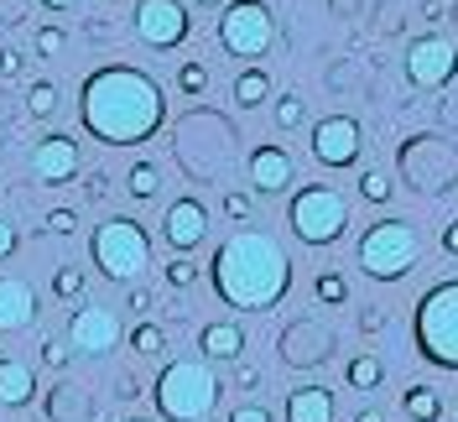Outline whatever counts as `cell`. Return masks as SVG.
<instances>
[{"label":"cell","mask_w":458,"mask_h":422,"mask_svg":"<svg viewBox=\"0 0 458 422\" xmlns=\"http://www.w3.org/2000/svg\"><path fill=\"white\" fill-rule=\"evenodd\" d=\"M79 120L94 141L105 146H141L162 131L167 120V94L162 84L131 68V63H105L79 84Z\"/></svg>","instance_id":"cell-1"},{"label":"cell","mask_w":458,"mask_h":422,"mask_svg":"<svg viewBox=\"0 0 458 422\" xmlns=\"http://www.w3.org/2000/svg\"><path fill=\"white\" fill-rule=\"evenodd\" d=\"M208 281H214L225 308L271 313L292 292V255L266 229H234L229 240H219V251L208 261Z\"/></svg>","instance_id":"cell-2"},{"label":"cell","mask_w":458,"mask_h":422,"mask_svg":"<svg viewBox=\"0 0 458 422\" xmlns=\"http://www.w3.org/2000/svg\"><path fill=\"white\" fill-rule=\"evenodd\" d=\"M219 375L208 360H167V366L157 370V381H151V401H157V412L162 422H203L214 407H219Z\"/></svg>","instance_id":"cell-3"},{"label":"cell","mask_w":458,"mask_h":422,"mask_svg":"<svg viewBox=\"0 0 458 422\" xmlns=\"http://www.w3.org/2000/svg\"><path fill=\"white\" fill-rule=\"evenodd\" d=\"M411 349L432 370H458V277L432 281L411 308Z\"/></svg>","instance_id":"cell-4"},{"label":"cell","mask_w":458,"mask_h":422,"mask_svg":"<svg viewBox=\"0 0 458 422\" xmlns=\"http://www.w3.org/2000/svg\"><path fill=\"white\" fill-rule=\"evenodd\" d=\"M354 266L370 281L411 277V271L422 266V229L411 225V220H396V214L375 220V225L360 235V245H354Z\"/></svg>","instance_id":"cell-5"},{"label":"cell","mask_w":458,"mask_h":422,"mask_svg":"<svg viewBox=\"0 0 458 422\" xmlns=\"http://www.w3.org/2000/svg\"><path fill=\"white\" fill-rule=\"evenodd\" d=\"M89 261L99 266L105 281H131L136 287V277L151 266V235H146L141 220L110 214L105 225H94V235H89Z\"/></svg>","instance_id":"cell-6"},{"label":"cell","mask_w":458,"mask_h":422,"mask_svg":"<svg viewBox=\"0 0 458 422\" xmlns=\"http://www.w3.org/2000/svg\"><path fill=\"white\" fill-rule=\"evenodd\" d=\"M286 225H292V235L302 245L328 251V245H339L344 235H349V198L339 188H328V183H308L286 203Z\"/></svg>","instance_id":"cell-7"},{"label":"cell","mask_w":458,"mask_h":422,"mask_svg":"<svg viewBox=\"0 0 458 422\" xmlns=\"http://www.w3.org/2000/svg\"><path fill=\"white\" fill-rule=\"evenodd\" d=\"M401 177L411 194H428V198H448L458 188V151L443 136H411L396 151Z\"/></svg>","instance_id":"cell-8"},{"label":"cell","mask_w":458,"mask_h":422,"mask_svg":"<svg viewBox=\"0 0 458 422\" xmlns=\"http://www.w3.org/2000/svg\"><path fill=\"white\" fill-rule=\"evenodd\" d=\"M271 42H276V16H271V5H266V0H229L225 16H219V47H225L229 57L256 63V57L271 53Z\"/></svg>","instance_id":"cell-9"},{"label":"cell","mask_w":458,"mask_h":422,"mask_svg":"<svg viewBox=\"0 0 458 422\" xmlns=\"http://www.w3.org/2000/svg\"><path fill=\"white\" fill-rule=\"evenodd\" d=\"M308 151H313L318 168L328 172H349L360 157H365V125L354 115H323L308 136Z\"/></svg>","instance_id":"cell-10"},{"label":"cell","mask_w":458,"mask_h":422,"mask_svg":"<svg viewBox=\"0 0 458 422\" xmlns=\"http://www.w3.org/2000/svg\"><path fill=\"white\" fill-rule=\"evenodd\" d=\"M276 349H282V366L313 370V366H323V360H334L339 334H334L328 323H318V313H302V318H292V323L282 329Z\"/></svg>","instance_id":"cell-11"},{"label":"cell","mask_w":458,"mask_h":422,"mask_svg":"<svg viewBox=\"0 0 458 422\" xmlns=\"http://www.w3.org/2000/svg\"><path fill=\"white\" fill-rule=\"evenodd\" d=\"M406 79H411V89H448L458 79V42L443 31L417 37L406 47Z\"/></svg>","instance_id":"cell-12"},{"label":"cell","mask_w":458,"mask_h":422,"mask_svg":"<svg viewBox=\"0 0 458 422\" xmlns=\"http://www.w3.org/2000/svg\"><path fill=\"white\" fill-rule=\"evenodd\" d=\"M188 31H193V16H188L182 0H136V37L146 47L172 53V47L188 42Z\"/></svg>","instance_id":"cell-13"},{"label":"cell","mask_w":458,"mask_h":422,"mask_svg":"<svg viewBox=\"0 0 458 422\" xmlns=\"http://www.w3.org/2000/svg\"><path fill=\"white\" fill-rule=\"evenodd\" d=\"M120 339H125V323L105 303H79L68 318V349H79V355H110V349H120Z\"/></svg>","instance_id":"cell-14"},{"label":"cell","mask_w":458,"mask_h":422,"mask_svg":"<svg viewBox=\"0 0 458 422\" xmlns=\"http://www.w3.org/2000/svg\"><path fill=\"white\" fill-rule=\"evenodd\" d=\"M245 177H250V194L282 198L297 183V162H292V151H286L282 141H260L256 151L245 157Z\"/></svg>","instance_id":"cell-15"},{"label":"cell","mask_w":458,"mask_h":422,"mask_svg":"<svg viewBox=\"0 0 458 422\" xmlns=\"http://www.w3.org/2000/svg\"><path fill=\"white\" fill-rule=\"evenodd\" d=\"M31 177L47 183V188L73 183L79 177V141L68 136V131H47V136L31 146Z\"/></svg>","instance_id":"cell-16"},{"label":"cell","mask_w":458,"mask_h":422,"mask_svg":"<svg viewBox=\"0 0 458 422\" xmlns=\"http://www.w3.org/2000/svg\"><path fill=\"white\" fill-rule=\"evenodd\" d=\"M162 240H167L177 255L199 251L203 240H208V209H203L193 194H188V198H172L167 214H162Z\"/></svg>","instance_id":"cell-17"},{"label":"cell","mask_w":458,"mask_h":422,"mask_svg":"<svg viewBox=\"0 0 458 422\" xmlns=\"http://www.w3.org/2000/svg\"><path fill=\"white\" fill-rule=\"evenodd\" d=\"M199 360L208 366H240L245 360V329L234 318H214L199 329Z\"/></svg>","instance_id":"cell-18"},{"label":"cell","mask_w":458,"mask_h":422,"mask_svg":"<svg viewBox=\"0 0 458 422\" xmlns=\"http://www.w3.org/2000/svg\"><path fill=\"white\" fill-rule=\"evenodd\" d=\"M282 418L286 422H339V407H334V392L323 381H302V386L286 392Z\"/></svg>","instance_id":"cell-19"},{"label":"cell","mask_w":458,"mask_h":422,"mask_svg":"<svg viewBox=\"0 0 458 422\" xmlns=\"http://www.w3.org/2000/svg\"><path fill=\"white\" fill-rule=\"evenodd\" d=\"M37 323V287L21 277H0V334H21Z\"/></svg>","instance_id":"cell-20"},{"label":"cell","mask_w":458,"mask_h":422,"mask_svg":"<svg viewBox=\"0 0 458 422\" xmlns=\"http://www.w3.org/2000/svg\"><path fill=\"white\" fill-rule=\"evenodd\" d=\"M37 401V370L27 360H0V407H31Z\"/></svg>","instance_id":"cell-21"},{"label":"cell","mask_w":458,"mask_h":422,"mask_svg":"<svg viewBox=\"0 0 458 422\" xmlns=\"http://www.w3.org/2000/svg\"><path fill=\"white\" fill-rule=\"evenodd\" d=\"M42 407H47V418H53V422H89V418H94L89 392H84V386H73V381L53 386V396H47Z\"/></svg>","instance_id":"cell-22"},{"label":"cell","mask_w":458,"mask_h":422,"mask_svg":"<svg viewBox=\"0 0 458 422\" xmlns=\"http://www.w3.org/2000/svg\"><path fill=\"white\" fill-rule=\"evenodd\" d=\"M401 418L406 422H443V392L432 381H417L401 392Z\"/></svg>","instance_id":"cell-23"},{"label":"cell","mask_w":458,"mask_h":422,"mask_svg":"<svg viewBox=\"0 0 458 422\" xmlns=\"http://www.w3.org/2000/svg\"><path fill=\"white\" fill-rule=\"evenodd\" d=\"M271 73H266V68H260V63H250V68H240V73H234V89H229V99H234V105H240V110H260V105H266V99H271Z\"/></svg>","instance_id":"cell-24"},{"label":"cell","mask_w":458,"mask_h":422,"mask_svg":"<svg viewBox=\"0 0 458 422\" xmlns=\"http://www.w3.org/2000/svg\"><path fill=\"white\" fill-rule=\"evenodd\" d=\"M344 381H349L354 392H380V381H386V366H380V355H370V349L349 355V366H344Z\"/></svg>","instance_id":"cell-25"},{"label":"cell","mask_w":458,"mask_h":422,"mask_svg":"<svg viewBox=\"0 0 458 422\" xmlns=\"http://www.w3.org/2000/svg\"><path fill=\"white\" fill-rule=\"evenodd\" d=\"M313 303L318 308H344L349 303V281H344V271H334V266H323L313 277Z\"/></svg>","instance_id":"cell-26"},{"label":"cell","mask_w":458,"mask_h":422,"mask_svg":"<svg viewBox=\"0 0 458 422\" xmlns=\"http://www.w3.org/2000/svg\"><path fill=\"white\" fill-rule=\"evenodd\" d=\"M125 339H131V349H136L141 360H162V355H167V329H162V323H136Z\"/></svg>","instance_id":"cell-27"},{"label":"cell","mask_w":458,"mask_h":422,"mask_svg":"<svg viewBox=\"0 0 458 422\" xmlns=\"http://www.w3.org/2000/svg\"><path fill=\"white\" fill-rule=\"evenodd\" d=\"M125 194L136 198V203H151V198L162 194V172L151 168V162H136V168L125 172Z\"/></svg>","instance_id":"cell-28"},{"label":"cell","mask_w":458,"mask_h":422,"mask_svg":"<svg viewBox=\"0 0 458 422\" xmlns=\"http://www.w3.org/2000/svg\"><path fill=\"white\" fill-rule=\"evenodd\" d=\"M57 105H63V94H57L53 79H37V84L27 89V115H31V120H53Z\"/></svg>","instance_id":"cell-29"},{"label":"cell","mask_w":458,"mask_h":422,"mask_svg":"<svg viewBox=\"0 0 458 422\" xmlns=\"http://www.w3.org/2000/svg\"><path fill=\"white\" fill-rule=\"evenodd\" d=\"M177 89H182L188 99H203V94H208V63H203V57H188V63L177 68Z\"/></svg>","instance_id":"cell-30"},{"label":"cell","mask_w":458,"mask_h":422,"mask_svg":"<svg viewBox=\"0 0 458 422\" xmlns=\"http://www.w3.org/2000/svg\"><path fill=\"white\" fill-rule=\"evenodd\" d=\"M199 277H203V266H193L188 255H172L167 266H162V281H167L172 292H188V287H199Z\"/></svg>","instance_id":"cell-31"},{"label":"cell","mask_w":458,"mask_h":422,"mask_svg":"<svg viewBox=\"0 0 458 422\" xmlns=\"http://www.w3.org/2000/svg\"><path fill=\"white\" fill-rule=\"evenodd\" d=\"M360 198H365V203H391V198H396V183L380 168H370V172H360Z\"/></svg>","instance_id":"cell-32"},{"label":"cell","mask_w":458,"mask_h":422,"mask_svg":"<svg viewBox=\"0 0 458 422\" xmlns=\"http://www.w3.org/2000/svg\"><path fill=\"white\" fill-rule=\"evenodd\" d=\"M53 297L57 303H79V297H84V271H79V266H57L53 271Z\"/></svg>","instance_id":"cell-33"},{"label":"cell","mask_w":458,"mask_h":422,"mask_svg":"<svg viewBox=\"0 0 458 422\" xmlns=\"http://www.w3.org/2000/svg\"><path fill=\"white\" fill-rule=\"evenodd\" d=\"M219 209H225V220H234V225H245V220L256 214V194H240V188H229V194L219 198Z\"/></svg>","instance_id":"cell-34"},{"label":"cell","mask_w":458,"mask_h":422,"mask_svg":"<svg viewBox=\"0 0 458 422\" xmlns=\"http://www.w3.org/2000/svg\"><path fill=\"white\" fill-rule=\"evenodd\" d=\"M302 120H308V105H302L297 94H282V99H276V131H297Z\"/></svg>","instance_id":"cell-35"},{"label":"cell","mask_w":458,"mask_h":422,"mask_svg":"<svg viewBox=\"0 0 458 422\" xmlns=\"http://www.w3.org/2000/svg\"><path fill=\"white\" fill-rule=\"evenodd\" d=\"M37 57H63V47H68V31L63 27H37Z\"/></svg>","instance_id":"cell-36"},{"label":"cell","mask_w":458,"mask_h":422,"mask_svg":"<svg viewBox=\"0 0 458 422\" xmlns=\"http://www.w3.org/2000/svg\"><path fill=\"white\" fill-rule=\"evenodd\" d=\"M37 349H42V366H47V370H63V366H68V355H73V349H68V339H53V334L42 339Z\"/></svg>","instance_id":"cell-37"},{"label":"cell","mask_w":458,"mask_h":422,"mask_svg":"<svg viewBox=\"0 0 458 422\" xmlns=\"http://www.w3.org/2000/svg\"><path fill=\"white\" fill-rule=\"evenodd\" d=\"M84 198L89 203H105V198H110V172H99V168L89 172L84 177Z\"/></svg>","instance_id":"cell-38"},{"label":"cell","mask_w":458,"mask_h":422,"mask_svg":"<svg viewBox=\"0 0 458 422\" xmlns=\"http://www.w3.org/2000/svg\"><path fill=\"white\" fill-rule=\"evenodd\" d=\"M21 73H27V53L0 47V79H21Z\"/></svg>","instance_id":"cell-39"},{"label":"cell","mask_w":458,"mask_h":422,"mask_svg":"<svg viewBox=\"0 0 458 422\" xmlns=\"http://www.w3.org/2000/svg\"><path fill=\"white\" fill-rule=\"evenodd\" d=\"M125 308L136 313V318H146V313L157 308V297H151V287H131V292H125Z\"/></svg>","instance_id":"cell-40"},{"label":"cell","mask_w":458,"mask_h":422,"mask_svg":"<svg viewBox=\"0 0 458 422\" xmlns=\"http://www.w3.org/2000/svg\"><path fill=\"white\" fill-rule=\"evenodd\" d=\"M73 229H79V214L73 209H53L47 214V235H73Z\"/></svg>","instance_id":"cell-41"},{"label":"cell","mask_w":458,"mask_h":422,"mask_svg":"<svg viewBox=\"0 0 458 422\" xmlns=\"http://www.w3.org/2000/svg\"><path fill=\"white\" fill-rule=\"evenodd\" d=\"M16 245H21V235H16V225L0 214V261H11V255H16Z\"/></svg>","instance_id":"cell-42"},{"label":"cell","mask_w":458,"mask_h":422,"mask_svg":"<svg viewBox=\"0 0 458 422\" xmlns=\"http://www.w3.org/2000/svg\"><path fill=\"white\" fill-rule=\"evenodd\" d=\"M229 422H276V418H271L260 401H245V407H234V412H229Z\"/></svg>","instance_id":"cell-43"},{"label":"cell","mask_w":458,"mask_h":422,"mask_svg":"<svg viewBox=\"0 0 458 422\" xmlns=\"http://www.w3.org/2000/svg\"><path fill=\"white\" fill-rule=\"evenodd\" d=\"M0 22L5 27H21L27 22V0H0Z\"/></svg>","instance_id":"cell-44"},{"label":"cell","mask_w":458,"mask_h":422,"mask_svg":"<svg viewBox=\"0 0 458 422\" xmlns=\"http://www.w3.org/2000/svg\"><path fill=\"white\" fill-rule=\"evenodd\" d=\"M136 396H141V381L136 375H120L114 381V401H136Z\"/></svg>","instance_id":"cell-45"},{"label":"cell","mask_w":458,"mask_h":422,"mask_svg":"<svg viewBox=\"0 0 458 422\" xmlns=\"http://www.w3.org/2000/svg\"><path fill=\"white\" fill-rule=\"evenodd\" d=\"M443 255H454V261H458V220L443 225Z\"/></svg>","instance_id":"cell-46"},{"label":"cell","mask_w":458,"mask_h":422,"mask_svg":"<svg viewBox=\"0 0 458 422\" xmlns=\"http://www.w3.org/2000/svg\"><path fill=\"white\" fill-rule=\"evenodd\" d=\"M234 381H240L245 392H256V386H260V370L256 366H240V370H234Z\"/></svg>","instance_id":"cell-47"},{"label":"cell","mask_w":458,"mask_h":422,"mask_svg":"<svg viewBox=\"0 0 458 422\" xmlns=\"http://www.w3.org/2000/svg\"><path fill=\"white\" fill-rule=\"evenodd\" d=\"M354 422H391V418H386L380 407H360V412H354Z\"/></svg>","instance_id":"cell-48"},{"label":"cell","mask_w":458,"mask_h":422,"mask_svg":"<svg viewBox=\"0 0 458 422\" xmlns=\"http://www.w3.org/2000/svg\"><path fill=\"white\" fill-rule=\"evenodd\" d=\"M37 5H47V11H73L79 0H37Z\"/></svg>","instance_id":"cell-49"},{"label":"cell","mask_w":458,"mask_h":422,"mask_svg":"<svg viewBox=\"0 0 458 422\" xmlns=\"http://www.w3.org/2000/svg\"><path fill=\"white\" fill-rule=\"evenodd\" d=\"M199 5H225V0H199Z\"/></svg>","instance_id":"cell-50"},{"label":"cell","mask_w":458,"mask_h":422,"mask_svg":"<svg viewBox=\"0 0 458 422\" xmlns=\"http://www.w3.org/2000/svg\"><path fill=\"white\" fill-rule=\"evenodd\" d=\"M125 422H151V418H125Z\"/></svg>","instance_id":"cell-51"},{"label":"cell","mask_w":458,"mask_h":422,"mask_svg":"<svg viewBox=\"0 0 458 422\" xmlns=\"http://www.w3.org/2000/svg\"><path fill=\"white\" fill-rule=\"evenodd\" d=\"M105 5H114V0H105Z\"/></svg>","instance_id":"cell-52"}]
</instances>
